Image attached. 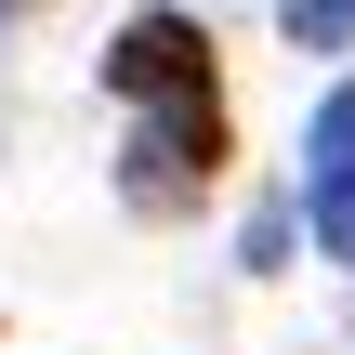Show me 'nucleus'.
<instances>
[{
    "label": "nucleus",
    "mask_w": 355,
    "mask_h": 355,
    "mask_svg": "<svg viewBox=\"0 0 355 355\" xmlns=\"http://www.w3.org/2000/svg\"><path fill=\"white\" fill-rule=\"evenodd\" d=\"M105 92H132V105H171V132H145V158H158V198H184L211 158H224V92H211V40L184 26V13H132L119 40H105ZM132 158V171H145Z\"/></svg>",
    "instance_id": "f257e3e1"
},
{
    "label": "nucleus",
    "mask_w": 355,
    "mask_h": 355,
    "mask_svg": "<svg viewBox=\"0 0 355 355\" xmlns=\"http://www.w3.org/2000/svg\"><path fill=\"white\" fill-rule=\"evenodd\" d=\"M303 224H316L329 263H355V79L316 92V184H303Z\"/></svg>",
    "instance_id": "f03ea898"
},
{
    "label": "nucleus",
    "mask_w": 355,
    "mask_h": 355,
    "mask_svg": "<svg viewBox=\"0 0 355 355\" xmlns=\"http://www.w3.org/2000/svg\"><path fill=\"white\" fill-rule=\"evenodd\" d=\"M290 40H316V53L355 40V0H290Z\"/></svg>",
    "instance_id": "7ed1b4c3"
},
{
    "label": "nucleus",
    "mask_w": 355,
    "mask_h": 355,
    "mask_svg": "<svg viewBox=\"0 0 355 355\" xmlns=\"http://www.w3.org/2000/svg\"><path fill=\"white\" fill-rule=\"evenodd\" d=\"M0 13H26V0H0Z\"/></svg>",
    "instance_id": "20e7f679"
}]
</instances>
